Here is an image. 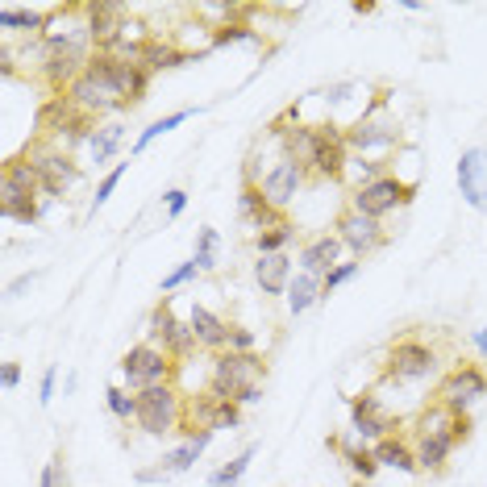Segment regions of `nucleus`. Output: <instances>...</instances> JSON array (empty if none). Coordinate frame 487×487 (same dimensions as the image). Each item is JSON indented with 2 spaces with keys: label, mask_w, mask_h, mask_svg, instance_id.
<instances>
[{
  "label": "nucleus",
  "mask_w": 487,
  "mask_h": 487,
  "mask_svg": "<svg viewBox=\"0 0 487 487\" xmlns=\"http://www.w3.org/2000/svg\"><path fill=\"white\" fill-rule=\"evenodd\" d=\"M147 88H150V71L142 63H130V59H122V55H92L88 71L80 75L63 97L100 122L105 113H122V109L142 105V100H147Z\"/></svg>",
  "instance_id": "1"
},
{
  "label": "nucleus",
  "mask_w": 487,
  "mask_h": 487,
  "mask_svg": "<svg viewBox=\"0 0 487 487\" xmlns=\"http://www.w3.org/2000/svg\"><path fill=\"white\" fill-rule=\"evenodd\" d=\"M263 379H267V358L263 354L221 350L213 358V383H208V391L230 396V400H238L246 408V404L263 400Z\"/></svg>",
  "instance_id": "2"
},
{
  "label": "nucleus",
  "mask_w": 487,
  "mask_h": 487,
  "mask_svg": "<svg viewBox=\"0 0 487 487\" xmlns=\"http://www.w3.org/2000/svg\"><path fill=\"white\" fill-rule=\"evenodd\" d=\"M138 396V416L134 425L150 438H167V433H183V421H188V408H183L180 391L171 383H159V388L134 391Z\"/></svg>",
  "instance_id": "3"
},
{
  "label": "nucleus",
  "mask_w": 487,
  "mask_h": 487,
  "mask_svg": "<svg viewBox=\"0 0 487 487\" xmlns=\"http://www.w3.org/2000/svg\"><path fill=\"white\" fill-rule=\"evenodd\" d=\"M416 196V183L400 180V175H391V171H383L379 180L363 183V188H354L350 192V208H358V213H366V217H391V213H400V208L413 205Z\"/></svg>",
  "instance_id": "4"
},
{
  "label": "nucleus",
  "mask_w": 487,
  "mask_h": 487,
  "mask_svg": "<svg viewBox=\"0 0 487 487\" xmlns=\"http://www.w3.org/2000/svg\"><path fill=\"white\" fill-rule=\"evenodd\" d=\"M350 155H379V150H396L400 147V122H391L383 113V100H375L363 117H354L350 125H341Z\"/></svg>",
  "instance_id": "5"
},
{
  "label": "nucleus",
  "mask_w": 487,
  "mask_h": 487,
  "mask_svg": "<svg viewBox=\"0 0 487 487\" xmlns=\"http://www.w3.org/2000/svg\"><path fill=\"white\" fill-rule=\"evenodd\" d=\"M438 371V350L421 338H400L388 346V358H383V379L388 383H421Z\"/></svg>",
  "instance_id": "6"
},
{
  "label": "nucleus",
  "mask_w": 487,
  "mask_h": 487,
  "mask_svg": "<svg viewBox=\"0 0 487 487\" xmlns=\"http://www.w3.org/2000/svg\"><path fill=\"white\" fill-rule=\"evenodd\" d=\"M122 375L125 383L134 391H147V388H159V383H171L175 379V371H180V363L171 358V354H163L159 346H150V341H138V346H130V350L122 354Z\"/></svg>",
  "instance_id": "7"
},
{
  "label": "nucleus",
  "mask_w": 487,
  "mask_h": 487,
  "mask_svg": "<svg viewBox=\"0 0 487 487\" xmlns=\"http://www.w3.org/2000/svg\"><path fill=\"white\" fill-rule=\"evenodd\" d=\"M25 159L42 171V196H67L75 183L84 180L80 163H75L67 150L55 147V142H38V147H29L25 150Z\"/></svg>",
  "instance_id": "8"
},
{
  "label": "nucleus",
  "mask_w": 487,
  "mask_h": 487,
  "mask_svg": "<svg viewBox=\"0 0 487 487\" xmlns=\"http://www.w3.org/2000/svg\"><path fill=\"white\" fill-rule=\"evenodd\" d=\"M346 163H350V147H346V134L341 125L333 122H317L313 130V150H308V175L317 180H341L346 175Z\"/></svg>",
  "instance_id": "9"
},
{
  "label": "nucleus",
  "mask_w": 487,
  "mask_h": 487,
  "mask_svg": "<svg viewBox=\"0 0 487 487\" xmlns=\"http://www.w3.org/2000/svg\"><path fill=\"white\" fill-rule=\"evenodd\" d=\"M213 438H217L213 429H196V433H188L175 450L163 454L159 466H142V471H134V479L138 483H167V479H175V475H188V471L196 466V458L208 450V441Z\"/></svg>",
  "instance_id": "10"
},
{
  "label": "nucleus",
  "mask_w": 487,
  "mask_h": 487,
  "mask_svg": "<svg viewBox=\"0 0 487 487\" xmlns=\"http://www.w3.org/2000/svg\"><path fill=\"white\" fill-rule=\"evenodd\" d=\"M479 396H487V375H483V366H475V363H454L446 371V379L438 383V404L446 413L463 416Z\"/></svg>",
  "instance_id": "11"
},
{
  "label": "nucleus",
  "mask_w": 487,
  "mask_h": 487,
  "mask_svg": "<svg viewBox=\"0 0 487 487\" xmlns=\"http://www.w3.org/2000/svg\"><path fill=\"white\" fill-rule=\"evenodd\" d=\"M333 233H338L341 246L350 250V258H366V255H375V250L388 246V230H383V221L366 217V213H358V208H350V205L341 208Z\"/></svg>",
  "instance_id": "12"
},
{
  "label": "nucleus",
  "mask_w": 487,
  "mask_h": 487,
  "mask_svg": "<svg viewBox=\"0 0 487 487\" xmlns=\"http://www.w3.org/2000/svg\"><path fill=\"white\" fill-rule=\"evenodd\" d=\"M150 346H159L163 354H171V358H175V363H180V358H188V354H192V346H196L192 325L175 317L171 296H163L159 305H155V313H150Z\"/></svg>",
  "instance_id": "13"
},
{
  "label": "nucleus",
  "mask_w": 487,
  "mask_h": 487,
  "mask_svg": "<svg viewBox=\"0 0 487 487\" xmlns=\"http://www.w3.org/2000/svg\"><path fill=\"white\" fill-rule=\"evenodd\" d=\"M305 180H308L305 163H296V159H288V155H280V159L271 163V171H263V175H258V188H263V196H267L271 205L283 213V208L296 200V192L305 188Z\"/></svg>",
  "instance_id": "14"
},
{
  "label": "nucleus",
  "mask_w": 487,
  "mask_h": 487,
  "mask_svg": "<svg viewBox=\"0 0 487 487\" xmlns=\"http://www.w3.org/2000/svg\"><path fill=\"white\" fill-rule=\"evenodd\" d=\"M350 429L363 441H383L396 433V421L383 413L375 391H363V396H350Z\"/></svg>",
  "instance_id": "15"
},
{
  "label": "nucleus",
  "mask_w": 487,
  "mask_h": 487,
  "mask_svg": "<svg viewBox=\"0 0 487 487\" xmlns=\"http://www.w3.org/2000/svg\"><path fill=\"white\" fill-rule=\"evenodd\" d=\"M341 255H346V246H341L338 233H317V238H308V242L300 246L296 263H300V271H305V275H317V280H325L329 271L341 263Z\"/></svg>",
  "instance_id": "16"
},
{
  "label": "nucleus",
  "mask_w": 487,
  "mask_h": 487,
  "mask_svg": "<svg viewBox=\"0 0 487 487\" xmlns=\"http://www.w3.org/2000/svg\"><path fill=\"white\" fill-rule=\"evenodd\" d=\"M458 188H463L466 205L483 213L487 208V150L483 147L463 150V159H458Z\"/></svg>",
  "instance_id": "17"
},
{
  "label": "nucleus",
  "mask_w": 487,
  "mask_h": 487,
  "mask_svg": "<svg viewBox=\"0 0 487 487\" xmlns=\"http://www.w3.org/2000/svg\"><path fill=\"white\" fill-rule=\"evenodd\" d=\"M188 325H192V338L196 346H205V350L221 354L225 346H230V321L217 317L213 308L205 305H192V313H188Z\"/></svg>",
  "instance_id": "18"
},
{
  "label": "nucleus",
  "mask_w": 487,
  "mask_h": 487,
  "mask_svg": "<svg viewBox=\"0 0 487 487\" xmlns=\"http://www.w3.org/2000/svg\"><path fill=\"white\" fill-rule=\"evenodd\" d=\"M296 271H292V255H258L255 263V283L267 296H288Z\"/></svg>",
  "instance_id": "19"
},
{
  "label": "nucleus",
  "mask_w": 487,
  "mask_h": 487,
  "mask_svg": "<svg viewBox=\"0 0 487 487\" xmlns=\"http://www.w3.org/2000/svg\"><path fill=\"white\" fill-rule=\"evenodd\" d=\"M55 9H21V4H0V29L9 34H34L42 38L50 29Z\"/></svg>",
  "instance_id": "20"
},
{
  "label": "nucleus",
  "mask_w": 487,
  "mask_h": 487,
  "mask_svg": "<svg viewBox=\"0 0 487 487\" xmlns=\"http://www.w3.org/2000/svg\"><path fill=\"white\" fill-rule=\"evenodd\" d=\"M238 213H242V221H246V225H255V230H267V225L283 221V213L271 205L267 196H263V188H258V183H242V196H238Z\"/></svg>",
  "instance_id": "21"
},
{
  "label": "nucleus",
  "mask_w": 487,
  "mask_h": 487,
  "mask_svg": "<svg viewBox=\"0 0 487 487\" xmlns=\"http://www.w3.org/2000/svg\"><path fill=\"white\" fill-rule=\"evenodd\" d=\"M333 450L341 454V458H346V466H350V475L354 479H375V471H379V458H375V450H371V446H363V438H358V433H346V438H338L333 441Z\"/></svg>",
  "instance_id": "22"
},
{
  "label": "nucleus",
  "mask_w": 487,
  "mask_h": 487,
  "mask_svg": "<svg viewBox=\"0 0 487 487\" xmlns=\"http://www.w3.org/2000/svg\"><path fill=\"white\" fill-rule=\"evenodd\" d=\"M375 450V458H379V466H388V471H400V475H421V463H416V450L408 446L404 438H383V441H375L371 446Z\"/></svg>",
  "instance_id": "23"
},
{
  "label": "nucleus",
  "mask_w": 487,
  "mask_h": 487,
  "mask_svg": "<svg viewBox=\"0 0 487 487\" xmlns=\"http://www.w3.org/2000/svg\"><path fill=\"white\" fill-rule=\"evenodd\" d=\"M4 196H42V171L25 155L4 163Z\"/></svg>",
  "instance_id": "24"
},
{
  "label": "nucleus",
  "mask_w": 487,
  "mask_h": 487,
  "mask_svg": "<svg viewBox=\"0 0 487 487\" xmlns=\"http://www.w3.org/2000/svg\"><path fill=\"white\" fill-rule=\"evenodd\" d=\"M122 142H125V125L122 122H100L97 130H92V138H88V155H92L97 167H105V163L122 150Z\"/></svg>",
  "instance_id": "25"
},
{
  "label": "nucleus",
  "mask_w": 487,
  "mask_h": 487,
  "mask_svg": "<svg viewBox=\"0 0 487 487\" xmlns=\"http://www.w3.org/2000/svg\"><path fill=\"white\" fill-rule=\"evenodd\" d=\"M317 300H325V292H321V280H317V275H305V271H300V275L292 280V288H288V313H292V317H300V313H308Z\"/></svg>",
  "instance_id": "26"
},
{
  "label": "nucleus",
  "mask_w": 487,
  "mask_h": 487,
  "mask_svg": "<svg viewBox=\"0 0 487 487\" xmlns=\"http://www.w3.org/2000/svg\"><path fill=\"white\" fill-rule=\"evenodd\" d=\"M292 242H296V225L288 217L255 233V250H258V255H288V246H292Z\"/></svg>",
  "instance_id": "27"
},
{
  "label": "nucleus",
  "mask_w": 487,
  "mask_h": 487,
  "mask_svg": "<svg viewBox=\"0 0 487 487\" xmlns=\"http://www.w3.org/2000/svg\"><path fill=\"white\" fill-rule=\"evenodd\" d=\"M255 454H258V441H250L242 454H233L225 466H217L213 475H208V487H238L242 483V475L250 471V463H255Z\"/></svg>",
  "instance_id": "28"
},
{
  "label": "nucleus",
  "mask_w": 487,
  "mask_h": 487,
  "mask_svg": "<svg viewBox=\"0 0 487 487\" xmlns=\"http://www.w3.org/2000/svg\"><path fill=\"white\" fill-rule=\"evenodd\" d=\"M0 217L17 221V225H34L42 217V205H38V196H0Z\"/></svg>",
  "instance_id": "29"
},
{
  "label": "nucleus",
  "mask_w": 487,
  "mask_h": 487,
  "mask_svg": "<svg viewBox=\"0 0 487 487\" xmlns=\"http://www.w3.org/2000/svg\"><path fill=\"white\" fill-rule=\"evenodd\" d=\"M196 109H175V113H167V117H159V122H150L142 134H138V142H134V155H142V150L155 142V138H163V134H171V130H180L188 117H192Z\"/></svg>",
  "instance_id": "30"
},
{
  "label": "nucleus",
  "mask_w": 487,
  "mask_h": 487,
  "mask_svg": "<svg viewBox=\"0 0 487 487\" xmlns=\"http://www.w3.org/2000/svg\"><path fill=\"white\" fill-rule=\"evenodd\" d=\"M217 255H221V233L213 225H200L196 230V267L200 271H217Z\"/></svg>",
  "instance_id": "31"
},
{
  "label": "nucleus",
  "mask_w": 487,
  "mask_h": 487,
  "mask_svg": "<svg viewBox=\"0 0 487 487\" xmlns=\"http://www.w3.org/2000/svg\"><path fill=\"white\" fill-rule=\"evenodd\" d=\"M105 404H109V413L117 416V421H125V425H130V421L138 416V396H130V391L117 388V383L105 391Z\"/></svg>",
  "instance_id": "32"
},
{
  "label": "nucleus",
  "mask_w": 487,
  "mask_h": 487,
  "mask_svg": "<svg viewBox=\"0 0 487 487\" xmlns=\"http://www.w3.org/2000/svg\"><path fill=\"white\" fill-rule=\"evenodd\" d=\"M358 271H363V258H341L338 267H333V271L325 275V280H321V292H325V300H329V292H333V288L350 283L354 275H358Z\"/></svg>",
  "instance_id": "33"
},
{
  "label": "nucleus",
  "mask_w": 487,
  "mask_h": 487,
  "mask_svg": "<svg viewBox=\"0 0 487 487\" xmlns=\"http://www.w3.org/2000/svg\"><path fill=\"white\" fill-rule=\"evenodd\" d=\"M125 171H130V163H117L113 171H105V180L97 183V196H92V208H105V205H109V196L117 192V183H122Z\"/></svg>",
  "instance_id": "34"
},
{
  "label": "nucleus",
  "mask_w": 487,
  "mask_h": 487,
  "mask_svg": "<svg viewBox=\"0 0 487 487\" xmlns=\"http://www.w3.org/2000/svg\"><path fill=\"white\" fill-rule=\"evenodd\" d=\"M38 487H71V479H67V458H63V450L50 458L46 466H42V479H38Z\"/></svg>",
  "instance_id": "35"
},
{
  "label": "nucleus",
  "mask_w": 487,
  "mask_h": 487,
  "mask_svg": "<svg viewBox=\"0 0 487 487\" xmlns=\"http://www.w3.org/2000/svg\"><path fill=\"white\" fill-rule=\"evenodd\" d=\"M196 275H200V267H196V258H188V263H180V267L171 271V275H163L159 292H163V296H167V292H175V288H183V283H192Z\"/></svg>",
  "instance_id": "36"
},
{
  "label": "nucleus",
  "mask_w": 487,
  "mask_h": 487,
  "mask_svg": "<svg viewBox=\"0 0 487 487\" xmlns=\"http://www.w3.org/2000/svg\"><path fill=\"white\" fill-rule=\"evenodd\" d=\"M250 38H255V29H250V25H217V29H213V38H208V42H213V46H230V42H250Z\"/></svg>",
  "instance_id": "37"
},
{
  "label": "nucleus",
  "mask_w": 487,
  "mask_h": 487,
  "mask_svg": "<svg viewBox=\"0 0 487 487\" xmlns=\"http://www.w3.org/2000/svg\"><path fill=\"white\" fill-rule=\"evenodd\" d=\"M255 346H258V338L250 333L246 325H230V346L225 350H233V354H255Z\"/></svg>",
  "instance_id": "38"
},
{
  "label": "nucleus",
  "mask_w": 487,
  "mask_h": 487,
  "mask_svg": "<svg viewBox=\"0 0 487 487\" xmlns=\"http://www.w3.org/2000/svg\"><path fill=\"white\" fill-rule=\"evenodd\" d=\"M163 205H167V217L175 221L183 213V208H188V192H183V188H171L167 196H163Z\"/></svg>",
  "instance_id": "39"
},
{
  "label": "nucleus",
  "mask_w": 487,
  "mask_h": 487,
  "mask_svg": "<svg viewBox=\"0 0 487 487\" xmlns=\"http://www.w3.org/2000/svg\"><path fill=\"white\" fill-rule=\"evenodd\" d=\"M55 379H59V366H46V371H42V383H38V400L42 404L55 400Z\"/></svg>",
  "instance_id": "40"
},
{
  "label": "nucleus",
  "mask_w": 487,
  "mask_h": 487,
  "mask_svg": "<svg viewBox=\"0 0 487 487\" xmlns=\"http://www.w3.org/2000/svg\"><path fill=\"white\" fill-rule=\"evenodd\" d=\"M0 383H4V391L17 388V383H21V363H4V366H0Z\"/></svg>",
  "instance_id": "41"
},
{
  "label": "nucleus",
  "mask_w": 487,
  "mask_h": 487,
  "mask_svg": "<svg viewBox=\"0 0 487 487\" xmlns=\"http://www.w3.org/2000/svg\"><path fill=\"white\" fill-rule=\"evenodd\" d=\"M34 280H38L34 271H29V275H17V280H13L9 288H4V292H9V296H17V292H25V288H29V283H34Z\"/></svg>",
  "instance_id": "42"
},
{
  "label": "nucleus",
  "mask_w": 487,
  "mask_h": 487,
  "mask_svg": "<svg viewBox=\"0 0 487 487\" xmlns=\"http://www.w3.org/2000/svg\"><path fill=\"white\" fill-rule=\"evenodd\" d=\"M475 350L483 354V363H487V329H475Z\"/></svg>",
  "instance_id": "43"
}]
</instances>
